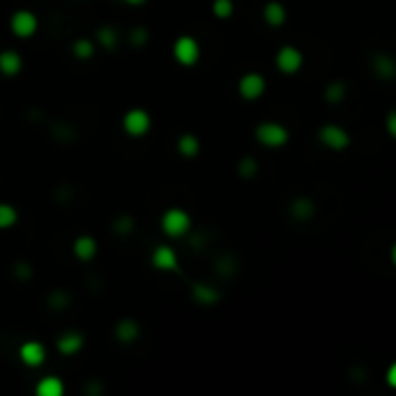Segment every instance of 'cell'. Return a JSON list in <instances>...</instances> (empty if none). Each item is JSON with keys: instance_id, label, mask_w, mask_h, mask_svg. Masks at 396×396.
<instances>
[{"instance_id": "5", "label": "cell", "mask_w": 396, "mask_h": 396, "mask_svg": "<svg viewBox=\"0 0 396 396\" xmlns=\"http://www.w3.org/2000/svg\"><path fill=\"white\" fill-rule=\"evenodd\" d=\"M37 17L35 12L30 10H17L15 15L10 17V30L15 32L19 39H28L37 32Z\"/></svg>"}, {"instance_id": "11", "label": "cell", "mask_w": 396, "mask_h": 396, "mask_svg": "<svg viewBox=\"0 0 396 396\" xmlns=\"http://www.w3.org/2000/svg\"><path fill=\"white\" fill-rule=\"evenodd\" d=\"M84 334L82 332H75V329H68V332H63L61 336L56 339V348L58 352L65 355V357H72V355H77L79 350L84 348Z\"/></svg>"}, {"instance_id": "20", "label": "cell", "mask_w": 396, "mask_h": 396, "mask_svg": "<svg viewBox=\"0 0 396 396\" xmlns=\"http://www.w3.org/2000/svg\"><path fill=\"white\" fill-rule=\"evenodd\" d=\"M200 149H202L200 140H197L195 135H190V132L181 135L179 142H176V151H179V155H183V158H197Z\"/></svg>"}, {"instance_id": "17", "label": "cell", "mask_w": 396, "mask_h": 396, "mask_svg": "<svg viewBox=\"0 0 396 396\" xmlns=\"http://www.w3.org/2000/svg\"><path fill=\"white\" fill-rule=\"evenodd\" d=\"M290 216H292L294 220H299V223L311 220V218L315 216L313 200H308V197H296V200L290 204Z\"/></svg>"}, {"instance_id": "21", "label": "cell", "mask_w": 396, "mask_h": 396, "mask_svg": "<svg viewBox=\"0 0 396 396\" xmlns=\"http://www.w3.org/2000/svg\"><path fill=\"white\" fill-rule=\"evenodd\" d=\"M95 47L97 44L93 42V39L79 37V39H75V44H72V54H75L79 61H88V58L95 56Z\"/></svg>"}, {"instance_id": "31", "label": "cell", "mask_w": 396, "mask_h": 396, "mask_svg": "<svg viewBox=\"0 0 396 396\" xmlns=\"http://www.w3.org/2000/svg\"><path fill=\"white\" fill-rule=\"evenodd\" d=\"M123 3H128V5H135V8H140V5H144L147 0H123Z\"/></svg>"}, {"instance_id": "14", "label": "cell", "mask_w": 396, "mask_h": 396, "mask_svg": "<svg viewBox=\"0 0 396 396\" xmlns=\"http://www.w3.org/2000/svg\"><path fill=\"white\" fill-rule=\"evenodd\" d=\"M23 68V58L19 51L15 49H5V51H0V75H5V77H15L19 75Z\"/></svg>"}, {"instance_id": "12", "label": "cell", "mask_w": 396, "mask_h": 396, "mask_svg": "<svg viewBox=\"0 0 396 396\" xmlns=\"http://www.w3.org/2000/svg\"><path fill=\"white\" fill-rule=\"evenodd\" d=\"M72 255H75L79 262H91L97 255V241L91 234L77 236L75 243H72Z\"/></svg>"}, {"instance_id": "28", "label": "cell", "mask_w": 396, "mask_h": 396, "mask_svg": "<svg viewBox=\"0 0 396 396\" xmlns=\"http://www.w3.org/2000/svg\"><path fill=\"white\" fill-rule=\"evenodd\" d=\"M132 42H135V47H144V44L149 42V32L144 28H137L132 32Z\"/></svg>"}, {"instance_id": "30", "label": "cell", "mask_w": 396, "mask_h": 396, "mask_svg": "<svg viewBox=\"0 0 396 396\" xmlns=\"http://www.w3.org/2000/svg\"><path fill=\"white\" fill-rule=\"evenodd\" d=\"M387 382L396 389V364L389 366V371H387Z\"/></svg>"}, {"instance_id": "4", "label": "cell", "mask_w": 396, "mask_h": 396, "mask_svg": "<svg viewBox=\"0 0 396 396\" xmlns=\"http://www.w3.org/2000/svg\"><path fill=\"white\" fill-rule=\"evenodd\" d=\"M200 56H202V49H200V42H197L195 37H190V35L176 37V42H174L176 63L186 65V68H193V65L200 61Z\"/></svg>"}, {"instance_id": "8", "label": "cell", "mask_w": 396, "mask_h": 396, "mask_svg": "<svg viewBox=\"0 0 396 396\" xmlns=\"http://www.w3.org/2000/svg\"><path fill=\"white\" fill-rule=\"evenodd\" d=\"M318 137H320V142L332 151H343V149H348V144H350V135L341 128V125H322L318 130Z\"/></svg>"}, {"instance_id": "25", "label": "cell", "mask_w": 396, "mask_h": 396, "mask_svg": "<svg viewBox=\"0 0 396 396\" xmlns=\"http://www.w3.org/2000/svg\"><path fill=\"white\" fill-rule=\"evenodd\" d=\"M211 10H214V17L218 19H229L234 15V3L232 0H214Z\"/></svg>"}, {"instance_id": "24", "label": "cell", "mask_w": 396, "mask_h": 396, "mask_svg": "<svg viewBox=\"0 0 396 396\" xmlns=\"http://www.w3.org/2000/svg\"><path fill=\"white\" fill-rule=\"evenodd\" d=\"M325 97L329 104H339L343 97H346V84L343 82H332L325 88Z\"/></svg>"}, {"instance_id": "16", "label": "cell", "mask_w": 396, "mask_h": 396, "mask_svg": "<svg viewBox=\"0 0 396 396\" xmlns=\"http://www.w3.org/2000/svg\"><path fill=\"white\" fill-rule=\"evenodd\" d=\"M37 396H63L65 394V382L58 375H44L42 380L35 385Z\"/></svg>"}, {"instance_id": "27", "label": "cell", "mask_w": 396, "mask_h": 396, "mask_svg": "<svg viewBox=\"0 0 396 396\" xmlns=\"http://www.w3.org/2000/svg\"><path fill=\"white\" fill-rule=\"evenodd\" d=\"M114 227H116V234L125 236V234H130V232H132V227H135V220H132L130 216H123V218H118Z\"/></svg>"}, {"instance_id": "1", "label": "cell", "mask_w": 396, "mask_h": 396, "mask_svg": "<svg viewBox=\"0 0 396 396\" xmlns=\"http://www.w3.org/2000/svg\"><path fill=\"white\" fill-rule=\"evenodd\" d=\"M190 227H193V218H190L188 211H183L179 207L167 209L160 218V229L167 236H171V239L186 236L190 232Z\"/></svg>"}, {"instance_id": "6", "label": "cell", "mask_w": 396, "mask_h": 396, "mask_svg": "<svg viewBox=\"0 0 396 396\" xmlns=\"http://www.w3.org/2000/svg\"><path fill=\"white\" fill-rule=\"evenodd\" d=\"M303 65V54L296 47H285L279 49V54H276V68H279L283 75H294V72H299Z\"/></svg>"}, {"instance_id": "9", "label": "cell", "mask_w": 396, "mask_h": 396, "mask_svg": "<svg viewBox=\"0 0 396 396\" xmlns=\"http://www.w3.org/2000/svg\"><path fill=\"white\" fill-rule=\"evenodd\" d=\"M264 91H267V82L257 72H248L239 79V93L243 100H257V97L264 95Z\"/></svg>"}, {"instance_id": "19", "label": "cell", "mask_w": 396, "mask_h": 396, "mask_svg": "<svg viewBox=\"0 0 396 396\" xmlns=\"http://www.w3.org/2000/svg\"><path fill=\"white\" fill-rule=\"evenodd\" d=\"M285 19H287V12H285V8H283L281 3L272 0V3L264 5V21H267L269 26H274V28H281V26L285 23Z\"/></svg>"}, {"instance_id": "32", "label": "cell", "mask_w": 396, "mask_h": 396, "mask_svg": "<svg viewBox=\"0 0 396 396\" xmlns=\"http://www.w3.org/2000/svg\"><path fill=\"white\" fill-rule=\"evenodd\" d=\"M392 264H394V267H396V243H394V246H392Z\"/></svg>"}, {"instance_id": "29", "label": "cell", "mask_w": 396, "mask_h": 396, "mask_svg": "<svg viewBox=\"0 0 396 396\" xmlns=\"http://www.w3.org/2000/svg\"><path fill=\"white\" fill-rule=\"evenodd\" d=\"M385 128H387L389 135H392L394 140H396V111H389V114H387V118H385Z\"/></svg>"}, {"instance_id": "7", "label": "cell", "mask_w": 396, "mask_h": 396, "mask_svg": "<svg viewBox=\"0 0 396 396\" xmlns=\"http://www.w3.org/2000/svg\"><path fill=\"white\" fill-rule=\"evenodd\" d=\"M19 359L28 368H37L47 361V348L39 341H26L21 343V348H19Z\"/></svg>"}, {"instance_id": "22", "label": "cell", "mask_w": 396, "mask_h": 396, "mask_svg": "<svg viewBox=\"0 0 396 396\" xmlns=\"http://www.w3.org/2000/svg\"><path fill=\"white\" fill-rule=\"evenodd\" d=\"M95 42L104 49H116L118 47V32L111 28V26H102V28H97Z\"/></svg>"}, {"instance_id": "13", "label": "cell", "mask_w": 396, "mask_h": 396, "mask_svg": "<svg viewBox=\"0 0 396 396\" xmlns=\"http://www.w3.org/2000/svg\"><path fill=\"white\" fill-rule=\"evenodd\" d=\"M114 334H116V339L123 343V346H130V343H135L137 339H140V334H142L140 322L132 320V318L118 320L116 327H114Z\"/></svg>"}, {"instance_id": "23", "label": "cell", "mask_w": 396, "mask_h": 396, "mask_svg": "<svg viewBox=\"0 0 396 396\" xmlns=\"http://www.w3.org/2000/svg\"><path fill=\"white\" fill-rule=\"evenodd\" d=\"M19 223V211L8 202H0V229H10Z\"/></svg>"}, {"instance_id": "15", "label": "cell", "mask_w": 396, "mask_h": 396, "mask_svg": "<svg viewBox=\"0 0 396 396\" xmlns=\"http://www.w3.org/2000/svg\"><path fill=\"white\" fill-rule=\"evenodd\" d=\"M190 294H193L195 303H200V306H216L220 301V292L214 285H209V283H195Z\"/></svg>"}, {"instance_id": "10", "label": "cell", "mask_w": 396, "mask_h": 396, "mask_svg": "<svg viewBox=\"0 0 396 396\" xmlns=\"http://www.w3.org/2000/svg\"><path fill=\"white\" fill-rule=\"evenodd\" d=\"M151 264H153L158 272H176L179 269V255H176V250L171 246L162 243L151 255Z\"/></svg>"}, {"instance_id": "18", "label": "cell", "mask_w": 396, "mask_h": 396, "mask_svg": "<svg viewBox=\"0 0 396 396\" xmlns=\"http://www.w3.org/2000/svg\"><path fill=\"white\" fill-rule=\"evenodd\" d=\"M373 72L380 79L389 82V79L396 77V61L389 54H375L373 56Z\"/></svg>"}, {"instance_id": "26", "label": "cell", "mask_w": 396, "mask_h": 396, "mask_svg": "<svg viewBox=\"0 0 396 396\" xmlns=\"http://www.w3.org/2000/svg\"><path fill=\"white\" fill-rule=\"evenodd\" d=\"M257 174V160L255 158H241V162H239V176L241 179H253V176Z\"/></svg>"}, {"instance_id": "3", "label": "cell", "mask_w": 396, "mask_h": 396, "mask_svg": "<svg viewBox=\"0 0 396 396\" xmlns=\"http://www.w3.org/2000/svg\"><path fill=\"white\" fill-rule=\"evenodd\" d=\"M151 125H153V121H151V114L147 109L142 107H135L130 111H125L123 116V130L128 137H135V140H140V137L149 135Z\"/></svg>"}, {"instance_id": "2", "label": "cell", "mask_w": 396, "mask_h": 396, "mask_svg": "<svg viewBox=\"0 0 396 396\" xmlns=\"http://www.w3.org/2000/svg\"><path fill=\"white\" fill-rule=\"evenodd\" d=\"M255 140L267 149H281L285 147L290 140V132L283 128L281 123L274 121H264L255 128Z\"/></svg>"}]
</instances>
